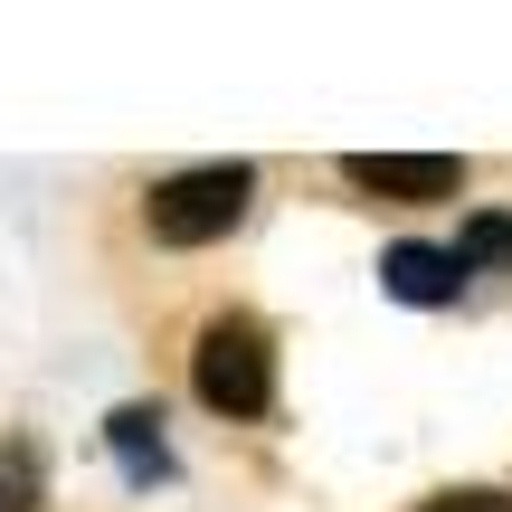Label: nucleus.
<instances>
[{"label":"nucleus","mask_w":512,"mask_h":512,"mask_svg":"<svg viewBox=\"0 0 512 512\" xmlns=\"http://www.w3.org/2000/svg\"><path fill=\"white\" fill-rule=\"evenodd\" d=\"M256 200V171L247 162H190V171H162L143 190V238L152 247H219L228 228L247 219Z\"/></svg>","instance_id":"nucleus-1"},{"label":"nucleus","mask_w":512,"mask_h":512,"mask_svg":"<svg viewBox=\"0 0 512 512\" xmlns=\"http://www.w3.org/2000/svg\"><path fill=\"white\" fill-rule=\"evenodd\" d=\"M190 389H200V408H219V418H266L275 408V342L256 313H209L200 342H190Z\"/></svg>","instance_id":"nucleus-2"},{"label":"nucleus","mask_w":512,"mask_h":512,"mask_svg":"<svg viewBox=\"0 0 512 512\" xmlns=\"http://www.w3.org/2000/svg\"><path fill=\"white\" fill-rule=\"evenodd\" d=\"M380 275H389V294H399V304H446V294L465 285L456 247H389Z\"/></svg>","instance_id":"nucleus-4"},{"label":"nucleus","mask_w":512,"mask_h":512,"mask_svg":"<svg viewBox=\"0 0 512 512\" xmlns=\"http://www.w3.org/2000/svg\"><path fill=\"white\" fill-rule=\"evenodd\" d=\"M342 181L370 190V200H456L465 162H446V152H351Z\"/></svg>","instance_id":"nucleus-3"},{"label":"nucleus","mask_w":512,"mask_h":512,"mask_svg":"<svg viewBox=\"0 0 512 512\" xmlns=\"http://www.w3.org/2000/svg\"><path fill=\"white\" fill-rule=\"evenodd\" d=\"M105 446H114V465H124L133 484H162V475H171L162 408H114V418H105Z\"/></svg>","instance_id":"nucleus-5"},{"label":"nucleus","mask_w":512,"mask_h":512,"mask_svg":"<svg viewBox=\"0 0 512 512\" xmlns=\"http://www.w3.org/2000/svg\"><path fill=\"white\" fill-rule=\"evenodd\" d=\"M48 503V465L29 437H0V512H38Z\"/></svg>","instance_id":"nucleus-6"},{"label":"nucleus","mask_w":512,"mask_h":512,"mask_svg":"<svg viewBox=\"0 0 512 512\" xmlns=\"http://www.w3.org/2000/svg\"><path fill=\"white\" fill-rule=\"evenodd\" d=\"M418 512H512V494H494V484H456V494H437Z\"/></svg>","instance_id":"nucleus-8"},{"label":"nucleus","mask_w":512,"mask_h":512,"mask_svg":"<svg viewBox=\"0 0 512 512\" xmlns=\"http://www.w3.org/2000/svg\"><path fill=\"white\" fill-rule=\"evenodd\" d=\"M456 266H465V275H475V266H512V219H503V209L465 219V238H456Z\"/></svg>","instance_id":"nucleus-7"}]
</instances>
